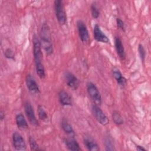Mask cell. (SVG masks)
Here are the masks:
<instances>
[{
    "mask_svg": "<svg viewBox=\"0 0 151 151\" xmlns=\"http://www.w3.org/2000/svg\"><path fill=\"white\" fill-rule=\"evenodd\" d=\"M84 144L87 149L90 151H98L100 150L97 143L90 137L85 136L83 139Z\"/></svg>",
    "mask_w": 151,
    "mask_h": 151,
    "instance_id": "5bb4252c",
    "label": "cell"
},
{
    "mask_svg": "<svg viewBox=\"0 0 151 151\" xmlns=\"http://www.w3.org/2000/svg\"><path fill=\"white\" fill-rule=\"evenodd\" d=\"M138 52H139V55L141 61L143 63H144L145 57H146V52L143 45L141 44H139L138 45Z\"/></svg>",
    "mask_w": 151,
    "mask_h": 151,
    "instance_id": "603a6c76",
    "label": "cell"
},
{
    "mask_svg": "<svg viewBox=\"0 0 151 151\" xmlns=\"http://www.w3.org/2000/svg\"><path fill=\"white\" fill-rule=\"evenodd\" d=\"M37 112H38V115L40 119H41V120H43V121L47 120L48 114L42 106H41V105L38 106Z\"/></svg>",
    "mask_w": 151,
    "mask_h": 151,
    "instance_id": "ffe728a7",
    "label": "cell"
},
{
    "mask_svg": "<svg viewBox=\"0 0 151 151\" xmlns=\"http://www.w3.org/2000/svg\"><path fill=\"white\" fill-rule=\"evenodd\" d=\"M5 117V114L4 113L2 112V111H1V113H0V118H1V120H2L3 119H4Z\"/></svg>",
    "mask_w": 151,
    "mask_h": 151,
    "instance_id": "83f0119b",
    "label": "cell"
},
{
    "mask_svg": "<svg viewBox=\"0 0 151 151\" xmlns=\"http://www.w3.org/2000/svg\"><path fill=\"white\" fill-rule=\"evenodd\" d=\"M77 27L80 39L83 42H87L89 40L88 31L86 24L81 20L77 21Z\"/></svg>",
    "mask_w": 151,
    "mask_h": 151,
    "instance_id": "30bf717a",
    "label": "cell"
},
{
    "mask_svg": "<svg viewBox=\"0 0 151 151\" xmlns=\"http://www.w3.org/2000/svg\"><path fill=\"white\" fill-rule=\"evenodd\" d=\"M105 145H106V150H114L113 145L112 143V141L109 138H107V139H106Z\"/></svg>",
    "mask_w": 151,
    "mask_h": 151,
    "instance_id": "d4e9b609",
    "label": "cell"
},
{
    "mask_svg": "<svg viewBox=\"0 0 151 151\" xmlns=\"http://www.w3.org/2000/svg\"><path fill=\"white\" fill-rule=\"evenodd\" d=\"M15 122L17 127L21 130H25L28 128V123L22 114L19 113L16 115Z\"/></svg>",
    "mask_w": 151,
    "mask_h": 151,
    "instance_id": "2e32d148",
    "label": "cell"
},
{
    "mask_svg": "<svg viewBox=\"0 0 151 151\" xmlns=\"http://www.w3.org/2000/svg\"><path fill=\"white\" fill-rule=\"evenodd\" d=\"M64 77L65 81L68 87L73 90H77L79 87L80 83L78 79L74 74L70 71H67L64 74Z\"/></svg>",
    "mask_w": 151,
    "mask_h": 151,
    "instance_id": "ba28073f",
    "label": "cell"
},
{
    "mask_svg": "<svg viewBox=\"0 0 151 151\" xmlns=\"http://www.w3.org/2000/svg\"><path fill=\"white\" fill-rule=\"evenodd\" d=\"M29 147L31 150H39L40 149L39 148V146L37 144V142L34 139V137L30 136L29 138Z\"/></svg>",
    "mask_w": 151,
    "mask_h": 151,
    "instance_id": "7402d4cb",
    "label": "cell"
},
{
    "mask_svg": "<svg viewBox=\"0 0 151 151\" xmlns=\"http://www.w3.org/2000/svg\"><path fill=\"white\" fill-rule=\"evenodd\" d=\"M58 100L63 106H71L73 104L72 98L64 90H61L58 93Z\"/></svg>",
    "mask_w": 151,
    "mask_h": 151,
    "instance_id": "7c38bea8",
    "label": "cell"
},
{
    "mask_svg": "<svg viewBox=\"0 0 151 151\" xmlns=\"http://www.w3.org/2000/svg\"><path fill=\"white\" fill-rule=\"evenodd\" d=\"M93 35H94V38L97 42H100L105 44L110 43V40L109 38L101 29L100 27L98 24H95L94 26Z\"/></svg>",
    "mask_w": 151,
    "mask_h": 151,
    "instance_id": "8fae6325",
    "label": "cell"
},
{
    "mask_svg": "<svg viewBox=\"0 0 151 151\" xmlns=\"http://www.w3.org/2000/svg\"><path fill=\"white\" fill-rule=\"evenodd\" d=\"M12 143L14 147L17 150H25L27 149L26 143L22 135L17 132L12 134Z\"/></svg>",
    "mask_w": 151,
    "mask_h": 151,
    "instance_id": "9c48e42d",
    "label": "cell"
},
{
    "mask_svg": "<svg viewBox=\"0 0 151 151\" xmlns=\"http://www.w3.org/2000/svg\"><path fill=\"white\" fill-rule=\"evenodd\" d=\"M116 24L117 27L123 31H125V27L124 22L119 18H116Z\"/></svg>",
    "mask_w": 151,
    "mask_h": 151,
    "instance_id": "484cf974",
    "label": "cell"
},
{
    "mask_svg": "<svg viewBox=\"0 0 151 151\" xmlns=\"http://www.w3.org/2000/svg\"><path fill=\"white\" fill-rule=\"evenodd\" d=\"M32 44L36 73L41 79H44L45 77V71L44 64L42 62V47L40 40L38 38L37 36L35 34H34L32 37Z\"/></svg>",
    "mask_w": 151,
    "mask_h": 151,
    "instance_id": "6da1fadb",
    "label": "cell"
},
{
    "mask_svg": "<svg viewBox=\"0 0 151 151\" xmlns=\"http://www.w3.org/2000/svg\"><path fill=\"white\" fill-rule=\"evenodd\" d=\"M56 18L60 25H64L67 21V17L63 1L55 0L54 3Z\"/></svg>",
    "mask_w": 151,
    "mask_h": 151,
    "instance_id": "3957f363",
    "label": "cell"
},
{
    "mask_svg": "<svg viewBox=\"0 0 151 151\" xmlns=\"http://www.w3.org/2000/svg\"><path fill=\"white\" fill-rule=\"evenodd\" d=\"M24 110L31 124L34 126H37L38 125V122L36 118L32 104L29 101H26L24 103Z\"/></svg>",
    "mask_w": 151,
    "mask_h": 151,
    "instance_id": "52a82bcc",
    "label": "cell"
},
{
    "mask_svg": "<svg viewBox=\"0 0 151 151\" xmlns=\"http://www.w3.org/2000/svg\"><path fill=\"white\" fill-rule=\"evenodd\" d=\"M113 75L119 86L122 87H124L127 81L125 77L122 75L120 71L117 68H114L113 70Z\"/></svg>",
    "mask_w": 151,
    "mask_h": 151,
    "instance_id": "9a60e30c",
    "label": "cell"
},
{
    "mask_svg": "<svg viewBox=\"0 0 151 151\" xmlns=\"http://www.w3.org/2000/svg\"><path fill=\"white\" fill-rule=\"evenodd\" d=\"M91 110L94 117L100 124L103 126H106L109 123V120L107 116L98 105H93Z\"/></svg>",
    "mask_w": 151,
    "mask_h": 151,
    "instance_id": "5b68a950",
    "label": "cell"
},
{
    "mask_svg": "<svg viewBox=\"0 0 151 151\" xmlns=\"http://www.w3.org/2000/svg\"><path fill=\"white\" fill-rule=\"evenodd\" d=\"M111 117L114 123L116 124L121 125L123 123V119L121 114L117 111H113Z\"/></svg>",
    "mask_w": 151,
    "mask_h": 151,
    "instance_id": "d6986e66",
    "label": "cell"
},
{
    "mask_svg": "<svg viewBox=\"0 0 151 151\" xmlns=\"http://www.w3.org/2000/svg\"><path fill=\"white\" fill-rule=\"evenodd\" d=\"M136 149L137 150H140V151H146V149L145 148V147H143V146H140V145H137L136 146Z\"/></svg>",
    "mask_w": 151,
    "mask_h": 151,
    "instance_id": "4316f807",
    "label": "cell"
},
{
    "mask_svg": "<svg viewBox=\"0 0 151 151\" xmlns=\"http://www.w3.org/2000/svg\"><path fill=\"white\" fill-rule=\"evenodd\" d=\"M114 45L117 55L122 60H124L126 58V53L124 46L120 38L118 36L114 37Z\"/></svg>",
    "mask_w": 151,
    "mask_h": 151,
    "instance_id": "4fadbf2b",
    "label": "cell"
},
{
    "mask_svg": "<svg viewBox=\"0 0 151 151\" xmlns=\"http://www.w3.org/2000/svg\"><path fill=\"white\" fill-rule=\"evenodd\" d=\"M61 127L63 131L69 135L70 137H73L75 136L74 130L72 127V126L68 122V121L64 119L62 120L61 122Z\"/></svg>",
    "mask_w": 151,
    "mask_h": 151,
    "instance_id": "ac0fdd59",
    "label": "cell"
},
{
    "mask_svg": "<svg viewBox=\"0 0 151 151\" xmlns=\"http://www.w3.org/2000/svg\"><path fill=\"white\" fill-rule=\"evenodd\" d=\"M4 55H5V57L6 58H8V59H11V60H14V57H15V55H14V51H12V49L11 48H7L5 52H4Z\"/></svg>",
    "mask_w": 151,
    "mask_h": 151,
    "instance_id": "cb8c5ba5",
    "label": "cell"
},
{
    "mask_svg": "<svg viewBox=\"0 0 151 151\" xmlns=\"http://www.w3.org/2000/svg\"><path fill=\"white\" fill-rule=\"evenodd\" d=\"M27 87L31 94L32 95H38L40 93V88L35 79L31 74H28L25 78Z\"/></svg>",
    "mask_w": 151,
    "mask_h": 151,
    "instance_id": "8992f818",
    "label": "cell"
},
{
    "mask_svg": "<svg viewBox=\"0 0 151 151\" xmlns=\"http://www.w3.org/2000/svg\"><path fill=\"white\" fill-rule=\"evenodd\" d=\"M87 93L92 100V101L96 105H100L101 103V96L96 87V86L91 81H88L86 84Z\"/></svg>",
    "mask_w": 151,
    "mask_h": 151,
    "instance_id": "277c9868",
    "label": "cell"
},
{
    "mask_svg": "<svg viewBox=\"0 0 151 151\" xmlns=\"http://www.w3.org/2000/svg\"><path fill=\"white\" fill-rule=\"evenodd\" d=\"M40 36L41 47L47 55H51L53 52V45L50 27L47 23L42 25Z\"/></svg>",
    "mask_w": 151,
    "mask_h": 151,
    "instance_id": "7a4b0ae2",
    "label": "cell"
},
{
    "mask_svg": "<svg viewBox=\"0 0 151 151\" xmlns=\"http://www.w3.org/2000/svg\"><path fill=\"white\" fill-rule=\"evenodd\" d=\"M90 9L92 17L94 19H97L100 16V11L96 6V2H93L91 4Z\"/></svg>",
    "mask_w": 151,
    "mask_h": 151,
    "instance_id": "44dd1931",
    "label": "cell"
},
{
    "mask_svg": "<svg viewBox=\"0 0 151 151\" xmlns=\"http://www.w3.org/2000/svg\"><path fill=\"white\" fill-rule=\"evenodd\" d=\"M65 144L70 150L73 151H80L81 150V149L80 147V145L77 141L73 138V137H71L70 138L66 139L64 141Z\"/></svg>",
    "mask_w": 151,
    "mask_h": 151,
    "instance_id": "e0dca14e",
    "label": "cell"
}]
</instances>
